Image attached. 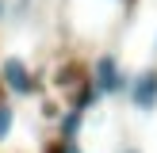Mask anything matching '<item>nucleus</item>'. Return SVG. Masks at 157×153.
<instances>
[{"instance_id":"1","label":"nucleus","mask_w":157,"mask_h":153,"mask_svg":"<svg viewBox=\"0 0 157 153\" xmlns=\"http://www.w3.org/2000/svg\"><path fill=\"white\" fill-rule=\"evenodd\" d=\"M0 80H4V88L12 92V96H31L35 92V73H31V65L23 58H4L0 61Z\"/></svg>"},{"instance_id":"2","label":"nucleus","mask_w":157,"mask_h":153,"mask_svg":"<svg viewBox=\"0 0 157 153\" xmlns=\"http://www.w3.org/2000/svg\"><path fill=\"white\" fill-rule=\"evenodd\" d=\"M92 88H96L100 96H115V92L127 88V76H123V65H119V58H115V54H104V58L96 61Z\"/></svg>"},{"instance_id":"3","label":"nucleus","mask_w":157,"mask_h":153,"mask_svg":"<svg viewBox=\"0 0 157 153\" xmlns=\"http://www.w3.org/2000/svg\"><path fill=\"white\" fill-rule=\"evenodd\" d=\"M130 103L138 111L157 107V69H142L138 76H130Z\"/></svg>"},{"instance_id":"4","label":"nucleus","mask_w":157,"mask_h":153,"mask_svg":"<svg viewBox=\"0 0 157 153\" xmlns=\"http://www.w3.org/2000/svg\"><path fill=\"white\" fill-rule=\"evenodd\" d=\"M58 122H61V138H65V142H73V138L81 134V126H84V111H77V107H73V111L61 115Z\"/></svg>"},{"instance_id":"5","label":"nucleus","mask_w":157,"mask_h":153,"mask_svg":"<svg viewBox=\"0 0 157 153\" xmlns=\"http://www.w3.org/2000/svg\"><path fill=\"white\" fill-rule=\"evenodd\" d=\"M12 122H15V111L8 103H0V142L8 138V130H12Z\"/></svg>"},{"instance_id":"6","label":"nucleus","mask_w":157,"mask_h":153,"mask_svg":"<svg viewBox=\"0 0 157 153\" xmlns=\"http://www.w3.org/2000/svg\"><path fill=\"white\" fill-rule=\"evenodd\" d=\"M42 119H50V122H58V119H61V107L54 103V99H46V103H42Z\"/></svg>"},{"instance_id":"7","label":"nucleus","mask_w":157,"mask_h":153,"mask_svg":"<svg viewBox=\"0 0 157 153\" xmlns=\"http://www.w3.org/2000/svg\"><path fill=\"white\" fill-rule=\"evenodd\" d=\"M50 153H81V145H77V142H65V138H61V142H54V145H50Z\"/></svg>"},{"instance_id":"8","label":"nucleus","mask_w":157,"mask_h":153,"mask_svg":"<svg viewBox=\"0 0 157 153\" xmlns=\"http://www.w3.org/2000/svg\"><path fill=\"white\" fill-rule=\"evenodd\" d=\"M4 15H8V0H0V19H4Z\"/></svg>"},{"instance_id":"9","label":"nucleus","mask_w":157,"mask_h":153,"mask_svg":"<svg viewBox=\"0 0 157 153\" xmlns=\"http://www.w3.org/2000/svg\"><path fill=\"white\" fill-rule=\"evenodd\" d=\"M119 153H142V149H138V145H127V149H119Z\"/></svg>"}]
</instances>
